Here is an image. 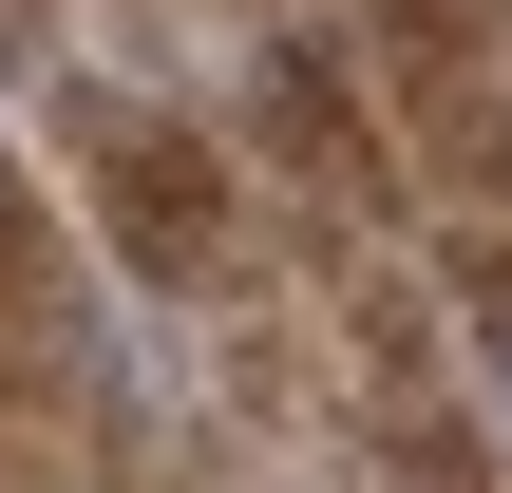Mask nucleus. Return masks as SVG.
<instances>
[{
  "label": "nucleus",
  "mask_w": 512,
  "mask_h": 493,
  "mask_svg": "<svg viewBox=\"0 0 512 493\" xmlns=\"http://www.w3.org/2000/svg\"><path fill=\"white\" fill-rule=\"evenodd\" d=\"M114 209H133V228H152V266H209V171H190V152H171V133H152V152H133V133H114Z\"/></svg>",
  "instance_id": "f257e3e1"
},
{
  "label": "nucleus",
  "mask_w": 512,
  "mask_h": 493,
  "mask_svg": "<svg viewBox=\"0 0 512 493\" xmlns=\"http://www.w3.org/2000/svg\"><path fill=\"white\" fill-rule=\"evenodd\" d=\"M475 342H494V399H512V285H475Z\"/></svg>",
  "instance_id": "f03ea898"
}]
</instances>
